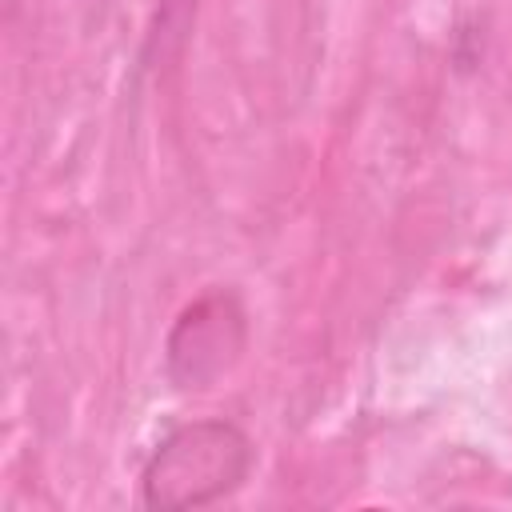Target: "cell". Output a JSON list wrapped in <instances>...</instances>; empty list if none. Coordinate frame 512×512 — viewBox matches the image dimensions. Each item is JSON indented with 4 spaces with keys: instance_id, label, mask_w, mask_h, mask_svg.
<instances>
[{
    "instance_id": "cell-1",
    "label": "cell",
    "mask_w": 512,
    "mask_h": 512,
    "mask_svg": "<svg viewBox=\"0 0 512 512\" xmlns=\"http://www.w3.org/2000/svg\"><path fill=\"white\" fill-rule=\"evenodd\" d=\"M256 464L248 432L232 420H188L176 424L148 452L140 468V500L160 512L208 508L232 496Z\"/></svg>"
},
{
    "instance_id": "cell-2",
    "label": "cell",
    "mask_w": 512,
    "mask_h": 512,
    "mask_svg": "<svg viewBox=\"0 0 512 512\" xmlns=\"http://www.w3.org/2000/svg\"><path fill=\"white\" fill-rule=\"evenodd\" d=\"M248 348V308L236 288H208L188 300L164 336V380L176 392L220 384Z\"/></svg>"
},
{
    "instance_id": "cell-3",
    "label": "cell",
    "mask_w": 512,
    "mask_h": 512,
    "mask_svg": "<svg viewBox=\"0 0 512 512\" xmlns=\"http://www.w3.org/2000/svg\"><path fill=\"white\" fill-rule=\"evenodd\" d=\"M192 16H196V0H160L156 20H152L148 40H144L140 64H144V68H156V64L176 60V52H180L184 40H188Z\"/></svg>"
}]
</instances>
